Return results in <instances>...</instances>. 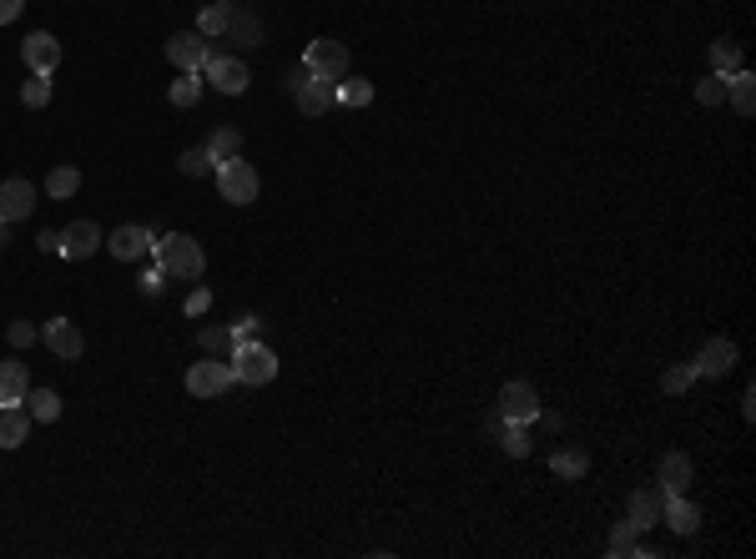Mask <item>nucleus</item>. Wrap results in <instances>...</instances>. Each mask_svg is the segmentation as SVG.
Wrapping results in <instances>:
<instances>
[{"instance_id": "1", "label": "nucleus", "mask_w": 756, "mask_h": 559, "mask_svg": "<svg viewBox=\"0 0 756 559\" xmlns=\"http://www.w3.org/2000/svg\"><path fill=\"white\" fill-rule=\"evenodd\" d=\"M152 257H157V267H162L167 277H177V283H197L202 267H207L202 242H197V237H187V232H167V237H157V242H152Z\"/></svg>"}, {"instance_id": "2", "label": "nucleus", "mask_w": 756, "mask_h": 559, "mask_svg": "<svg viewBox=\"0 0 756 559\" xmlns=\"http://www.w3.org/2000/svg\"><path fill=\"white\" fill-rule=\"evenodd\" d=\"M227 363H232V378L237 383H247V388H263V383H273L278 378V353L268 348V343H237L232 353H227Z\"/></svg>"}, {"instance_id": "3", "label": "nucleus", "mask_w": 756, "mask_h": 559, "mask_svg": "<svg viewBox=\"0 0 756 559\" xmlns=\"http://www.w3.org/2000/svg\"><path fill=\"white\" fill-rule=\"evenodd\" d=\"M217 192L232 207H252V202H258V192H263V182H258V172H252V162L227 157V162H217Z\"/></svg>"}, {"instance_id": "4", "label": "nucleus", "mask_w": 756, "mask_h": 559, "mask_svg": "<svg viewBox=\"0 0 756 559\" xmlns=\"http://www.w3.org/2000/svg\"><path fill=\"white\" fill-rule=\"evenodd\" d=\"M303 66H308V76H318V81H343L348 76V66H353V56H348V46L343 41H328V36H318V41H308V51H303Z\"/></svg>"}, {"instance_id": "5", "label": "nucleus", "mask_w": 756, "mask_h": 559, "mask_svg": "<svg viewBox=\"0 0 756 559\" xmlns=\"http://www.w3.org/2000/svg\"><path fill=\"white\" fill-rule=\"evenodd\" d=\"M232 383H237V378H232V363H227V358H212V353H207L202 363L187 368V393H192V398H222Z\"/></svg>"}, {"instance_id": "6", "label": "nucleus", "mask_w": 756, "mask_h": 559, "mask_svg": "<svg viewBox=\"0 0 756 559\" xmlns=\"http://www.w3.org/2000/svg\"><path fill=\"white\" fill-rule=\"evenodd\" d=\"M499 418H510V424H535V418H540V393H535V383H525V378L504 383V388H499Z\"/></svg>"}, {"instance_id": "7", "label": "nucleus", "mask_w": 756, "mask_h": 559, "mask_svg": "<svg viewBox=\"0 0 756 559\" xmlns=\"http://www.w3.org/2000/svg\"><path fill=\"white\" fill-rule=\"evenodd\" d=\"M152 242H157V232H152V227L126 222V227H116V232L106 237V252H111L116 262H137V257H147V252H152Z\"/></svg>"}, {"instance_id": "8", "label": "nucleus", "mask_w": 756, "mask_h": 559, "mask_svg": "<svg viewBox=\"0 0 756 559\" xmlns=\"http://www.w3.org/2000/svg\"><path fill=\"white\" fill-rule=\"evenodd\" d=\"M167 61H172L177 71H202V66L212 61V46H207L202 31H177V36L167 41Z\"/></svg>"}, {"instance_id": "9", "label": "nucleus", "mask_w": 756, "mask_h": 559, "mask_svg": "<svg viewBox=\"0 0 756 559\" xmlns=\"http://www.w3.org/2000/svg\"><path fill=\"white\" fill-rule=\"evenodd\" d=\"M202 71H207V81H212L222 96H242V91L252 86V76H247L242 56H222V51H212V61H207Z\"/></svg>"}, {"instance_id": "10", "label": "nucleus", "mask_w": 756, "mask_h": 559, "mask_svg": "<svg viewBox=\"0 0 756 559\" xmlns=\"http://www.w3.org/2000/svg\"><path fill=\"white\" fill-rule=\"evenodd\" d=\"M288 96H293V106H298L303 116H328V111L338 106V86H333V81H318V76H303Z\"/></svg>"}, {"instance_id": "11", "label": "nucleus", "mask_w": 756, "mask_h": 559, "mask_svg": "<svg viewBox=\"0 0 756 559\" xmlns=\"http://www.w3.org/2000/svg\"><path fill=\"white\" fill-rule=\"evenodd\" d=\"M21 61L31 66V76H51V71L61 66V41H56L51 31H31V36L21 41Z\"/></svg>"}, {"instance_id": "12", "label": "nucleus", "mask_w": 756, "mask_h": 559, "mask_svg": "<svg viewBox=\"0 0 756 559\" xmlns=\"http://www.w3.org/2000/svg\"><path fill=\"white\" fill-rule=\"evenodd\" d=\"M41 343H46V348H51L56 358H66V363L86 353V333H81V328H76L71 318H51V323L41 328Z\"/></svg>"}, {"instance_id": "13", "label": "nucleus", "mask_w": 756, "mask_h": 559, "mask_svg": "<svg viewBox=\"0 0 756 559\" xmlns=\"http://www.w3.org/2000/svg\"><path fill=\"white\" fill-rule=\"evenodd\" d=\"M736 358H741V353H736L731 338H711V343L691 358V368H696V378H726V373L736 368Z\"/></svg>"}, {"instance_id": "14", "label": "nucleus", "mask_w": 756, "mask_h": 559, "mask_svg": "<svg viewBox=\"0 0 756 559\" xmlns=\"http://www.w3.org/2000/svg\"><path fill=\"white\" fill-rule=\"evenodd\" d=\"M36 187L26 182V177H6V182H0V217H6V222H21V217H31L36 212Z\"/></svg>"}, {"instance_id": "15", "label": "nucleus", "mask_w": 756, "mask_h": 559, "mask_svg": "<svg viewBox=\"0 0 756 559\" xmlns=\"http://www.w3.org/2000/svg\"><path fill=\"white\" fill-rule=\"evenodd\" d=\"M96 247H106V237H101V227L91 217H81V222H71L61 232V257H71V262H86Z\"/></svg>"}, {"instance_id": "16", "label": "nucleus", "mask_w": 756, "mask_h": 559, "mask_svg": "<svg viewBox=\"0 0 756 559\" xmlns=\"http://www.w3.org/2000/svg\"><path fill=\"white\" fill-rule=\"evenodd\" d=\"M661 524L671 529V534H681V539H691L696 529H701V509L686 499V494H666V509H661Z\"/></svg>"}, {"instance_id": "17", "label": "nucleus", "mask_w": 756, "mask_h": 559, "mask_svg": "<svg viewBox=\"0 0 756 559\" xmlns=\"http://www.w3.org/2000/svg\"><path fill=\"white\" fill-rule=\"evenodd\" d=\"M661 509H666V489L656 484V489H636V494H630V524H636L641 534L651 529V524H661Z\"/></svg>"}, {"instance_id": "18", "label": "nucleus", "mask_w": 756, "mask_h": 559, "mask_svg": "<svg viewBox=\"0 0 756 559\" xmlns=\"http://www.w3.org/2000/svg\"><path fill=\"white\" fill-rule=\"evenodd\" d=\"M691 459L681 454V449H671V454H661V469H656V484L666 489V494H686L691 489Z\"/></svg>"}, {"instance_id": "19", "label": "nucleus", "mask_w": 756, "mask_h": 559, "mask_svg": "<svg viewBox=\"0 0 756 559\" xmlns=\"http://www.w3.org/2000/svg\"><path fill=\"white\" fill-rule=\"evenodd\" d=\"M26 393H31V373H26V363L6 358V363H0V408L26 403Z\"/></svg>"}, {"instance_id": "20", "label": "nucleus", "mask_w": 756, "mask_h": 559, "mask_svg": "<svg viewBox=\"0 0 756 559\" xmlns=\"http://www.w3.org/2000/svg\"><path fill=\"white\" fill-rule=\"evenodd\" d=\"M31 434V408L11 403V408H0V449H21Z\"/></svg>"}, {"instance_id": "21", "label": "nucleus", "mask_w": 756, "mask_h": 559, "mask_svg": "<svg viewBox=\"0 0 756 559\" xmlns=\"http://www.w3.org/2000/svg\"><path fill=\"white\" fill-rule=\"evenodd\" d=\"M726 101H731L736 116H751L756 111V76L751 71H731L726 76Z\"/></svg>"}, {"instance_id": "22", "label": "nucleus", "mask_w": 756, "mask_h": 559, "mask_svg": "<svg viewBox=\"0 0 756 559\" xmlns=\"http://www.w3.org/2000/svg\"><path fill=\"white\" fill-rule=\"evenodd\" d=\"M227 36H232L237 46H263V21L252 16V11H232V21H227Z\"/></svg>"}, {"instance_id": "23", "label": "nucleus", "mask_w": 756, "mask_h": 559, "mask_svg": "<svg viewBox=\"0 0 756 559\" xmlns=\"http://www.w3.org/2000/svg\"><path fill=\"white\" fill-rule=\"evenodd\" d=\"M731 71H741V41L721 36L711 41V76H731Z\"/></svg>"}, {"instance_id": "24", "label": "nucleus", "mask_w": 756, "mask_h": 559, "mask_svg": "<svg viewBox=\"0 0 756 559\" xmlns=\"http://www.w3.org/2000/svg\"><path fill=\"white\" fill-rule=\"evenodd\" d=\"M26 408H31V418H41V424H56V418H61V393L56 388H31Z\"/></svg>"}, {"instance_id": "25", "label": "nucleus", "mask_w": 756, "mask_h": 559, "mask_svg": "<svg viewBox=\"0 0 756 559\" xmlns=\"http://www.w3.org/2000/svg\"><path fill=\"white\" fill-rule=\"evenodd\" d=\"M207 152H212V162L242 157V131H237V126H217V131L207 136Z\"/></svg>"}, {"instance_id": "26", "label": "nucleus", "mask_w": 756, "mask_h": 559, "mask_svg": "<svg viewBox=\"0 0 756 559\" xmlns=\"http://www.w3.org/2000/svg\"><path fill=\"white\" fill-rule=\"evenodd\" d=\"M550 469H555L560 479H585L590 454H585V449H555V454H550Z\"/></svg>"}, {"instance_id": "27", "label": "nucleus", "mask_w": 756, "mask_h": 559, "mask_svg": "<svg viewBox=\"0 0 756 559\" xmlns=\"http://www.w3.org/2000/svg\"><path fill=\"white\" fill-rule=\"evenodd\" d=\"M368 101H373V81H363V76H358V81H353V76H343V81H338V106L363 111Z\"/></svg>"}, {"instance_id": "28", "label": "nucleus", "mask_w": 756, "mask_h": 559, "mask_svg": "<svg viewBox=\"0 0 756 559\" xmlns=\"http://www.w3.org/2000/svg\"><path fill=\"white\" fill-rule=\"evenodd\" d=\"M76 187H81V172H76V167H51V172H46V197L66 202V197H76Z\"/></svg>"}, {"instance_id": "29", "label": "nucleus", "mask_w": 756, "mask_h": 559, "mask_svg": "<svg viewBox=\"0 0 756 559\" xmlns=\"http://www.w3.org/2000/svg\"><path fill=\"white\" fill-rule=\"evenodd\" d=\"M499 449L510 454V459H525V454H530V424H510V418H504V429H499Z\"/></svg>"}, {"instance_id": "30", "label": "nucleus", "mask_w": 756, "mask_h": 559, "mask_svg": "<svg viewBox=\"0 0 756 559\" xmlns=\"http://www.w3.org/2000/svg\"><path fill=\"white\" fill-rule=\"evenodd\" d=\"M227 21H232V6L227 0H212V6H202V16H197V31L202 36H227Z\"/></svg>"}, {"instance_id": "31", "label": "nucleus", "mask_w": 756, "mask_h": 559, "mask_svg": "<svg viewBox=\"0 0 756 559\" xmlns=\"http://www.w3.org/2000/svg\"><path fill=\"white\" fill-rule=\"evenodd\" d=\"M167 96H172V106H182V111H187V106H197V96H202V71H182V76L172 81V91H167Z\"/></svg>"}, {"instance_id": "32", "label": "nucleus", "mask_w": 756, "mask_h": 559, "mask_svg": "<svg viewBox=\"0 0 756 559\" xmlns=\"http://www.w3.org/2000/svg\"><path fill=\"white\" fill-rule=\"evenodd\" d=\"M177 172H182V177H207V172H217V162H212L207 147H187V152L177 157Z\"/></svg>"}, {"instance_id": "33", "label": "nucleus", "mask_w": 756, "mask_h": 559, "mask_svg": "<svg viewBox=\"0 0 756 559\" xmlns=\"http://www.w3.org/2000/svg\"><path fill=\"white\" fill-rule=\"evenodd\" d=\"M636 534H641L636 524H630V519H620V524L610 529V544H605V554H610V559H625L630 549H636Z\"/></svg>"}, {"instance_id": "34", "label": "nucleus", "mask_w": 756, "mask_h": 559, "mask_svg": "<svg viewBox=\"0 0 756 559\" xmlns=\"http://www.w3.org/2000/svg\"><path fill=\"white\" fill-rule=\"evenodd\" d=\"M197 343H202V353H212V358H227V353L237 348L232 328H202V333H197Z\"/></svg>"}, {"instance_id": "35", "label": "nucleus", "mask_w": 756, "mask_h": 559, "mask_svg": "<svg viewBox=\"0 0 756 559\" xmlns=\"http://www.w3.org/2000/svg\"><path fill=\"white\" fill-rule=\"evenodd\" d=\"M661 388H666V393H691V388H696V368H691V363L666 368V373H661Z\"/></svg>"}, {"instance_id": "36", "label": "nucleus", "mask_w": 756, "mask_h": 559, "mask_svg": "<svg viewBox=\"0 0 756 559\" xmlns=\"http://www.w3.org/2000/svg\"><path fill=\"white\" fill-rule=\"evenodd\" d=\"M21 101H26L31 111H41V106L51 101V76H31V81L21 86Z\"/></svg>"}, {"instance_id": "37", "label": "nucleus", "mask_w": 756, "mask_h": 559, "mask_svg": "<svg viewBox=\"0 0 756 559\" xmlns=\"http://www.w3.org/2000/svg\"><path fill=\"white\" fill-rule=\"evenodd\" d=\"M721 101H726V76L696 81V106H721Z\"/></svg>"}, {"instance_id": "38", "label": "nucleus", "mask_w": 756, "mask_h": 559, "mask_svg": "<svg viewBox=\"0 0 756 559\" xmlns=\"http://www.w3.org/2000/svg\"><path fill=\"white\" fill-rule=\"evenodd\" d=\"M6 338H11V348H31L41 333H36V323H26V318H16L11 328H6Z\"/></svg>"}, {"instance_id": "39", "label": "nucleus", "mask_w": 756, "mask_h": 559, "mask_svg": "<svg viewBox=\"0 0 756 559\" xmlns=\"http://www.w3.org/2000/svg\"><path fill=\"white\" fill-rule=\"evenodd\" d=\"M162 288H167V272H162V267L142 277V293H147V298H162Z\"/></svg>"}, {"instance_id": "40", "label": "nucleus", "mask_w": 756, "mask_h": 559, "mask_svg": "<svg viewBox=\"0 0 756 559\" xmlns=\"http://www.w3.org/2000/svg\"><path fill=\"white\" fill-rule=\"evenodd\" d=\"M207 308H212V293H207V288H197V293L187 298V318H202Z\"/></svg>"}, {"instance_id": "41", "label": "nucleus", "mask_w": 756, "mask_h": 559, "mask_svg": "<svg viewBox=\"0 0 756 559\" xmlns=\"http://www.w3.org/2000/svg\"><path fill=\"white\" fill-rule=\"evenodd\" d=\"M252 333H258V318H252V313H247V318H237V323H232V338H237V343H247V338H252Z\"/></svg>"}, {"instance_id": "42", "label": "nucleus", "mask_w": 756, "mask_h": 559, "mask_svg": "<svg viewBox=\"0 0 756 559\" xmlns=\"http://www.w3.org/2000/svg\"><path fill=\"white\" fill-rule=\"evenodd\" d=\"M21 11H26V0H0V26H11Z\"/></svg>"}, {"instance_id": "43", "label": "nucleus", "mask_w": 756, "mask_h": 559, "mask_svg": "<svg viewBox=\"0 0 756 559\" xmlns=\"http://www.w3.org/2000/svg\"><path fill=\"white\" fill-rule=\"evenodd\" d=\"M36 247H41V252H51V257H61V232H41V237H36Z\"/></svg>"}, {"instance_id": "44", "label": "nucleus", "mask_w": 756, "mask_h": 559, "mask_svg": "<svg viewBox=\"0 0 756 559\" xmlns=\"http://www.w3.org/2000/svg\"><path fill=\"white\" fill-rule=\"evenodd\" d=\"M499 429H504V418H499V408H494V413L484 418V434H494V439H499Z\"/></svg>"}, {"instance_id": "45", "label": "nucleus", "mask_w": 756, "mask_h": 559, "mask_svg": "<svg viewBox=\"0 0 756 559\" xmlns=\"http://www.w3.org/2000/svg\"><path fill=\"white\" fill-rule=\"evenodd\" d=\"M6 247H11V222L0 217V252H6Z\"/></svg>"}]
</instances>
